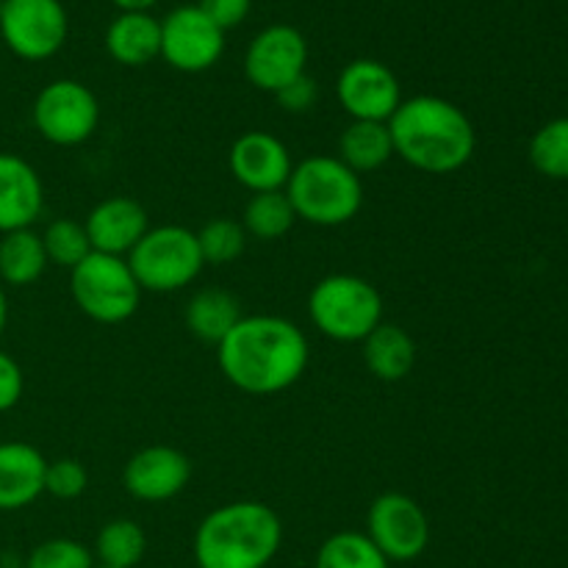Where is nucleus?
<instances>
[{"mask_svg":"<svg viewBox=\"0 0 568 568\" xmlns=\"http://www.w3.org/2000/svg\"><path fill=\"white\" fill-rule=\"evenodd\" d=\"M364 364L377 381L399 383L414 372L416 366V342L403 325L381 322L369 336L361 342Z\"/></svg>","mask_w":568,"mask_h":568,"instance_id":"obj_20","label":"nucleus"},{"mask_svg":"<svg viewBox=\"0 0 568 568\" xmlns=\"http://www.w3.org/2000/svg\"><path fill=\"white\" fill-rule=\"evenodd\" d=\"M94 564L103 568H136L148 555V532L133 519H114L94 538Z\"/></svg>","mask_w":568,"mask_h":568,"instance_id":"obj_24","label":"nucleus"},{"mask_svg":"<svg viewBox=\"0 0 568 568\" xmlns=\"http://www.w3.org/2000/svg\"><path fill=\"white\" fill-rule=\"evenodd\" d=\"M366 536L388 564H410L430 544V519L414 497L386 491L366 510Z\"/></svg>","mask_w":568,"mask_h":568,"instance_id":"obj_9","label":"nucleus"},{"mask_svg":"<svg viewBox=\"0 0 568 568\" xmlns=\"http://www.w3.org/2000/svg\"><path fill=\"white\" fill-rule=\"evenodd\" d=\"M242 303L225 288H200L186 303V331L205 344H220L242 320Z\"/></svg>","mask_w":568,"mask_h":568,"instance_id":"obj_21","label":"nucleus"},{"mask_svg":"<svg viewBox=\"0 0 568 568\" xmlns=\"http://www.w3.org/2000/svg\"><path fill=\"white\" fill-rule=\"evenodd\" d=\"M26 392V375H22V366L11 358L9 353L0 349V414L14 408L22 399Z\"/></svg>","mask_w":568,"mask_h":568,"instance_id":"obj_34","label":"nucleus"},{"mask_svg":"<svg viewBox=\"0 0 568 568\" xmlns=\"http://www.w3.org/2000/svg\"><path fill=\"white\" fill-rule=\"evenodd\" d=\"M311 325L338 344H361L383 322V297L366 277L336 272L308 294Z\"/></svg>","mask_w":568,"mask_h":568,"instance_id":"obj_5","label":"nucleus"},{"mask_svg":"<svg viewBox=\"0 0 568 568\" xmlns=\"http://www.w3.org/2000/svg\"><path fill=\"white\" fill-rule=\"evenodd\" d=\"M386 125L394 155L425 175H453L477 150V133L466 111L438 94L403 100Z\"/></svg>","mask_w":568,"mask_h":568,"instance_id":"obj_2","label":"nucleus"},{"mask_svg":"<svg viewBox=\"0 0 568 568\" xmlns=\"http://www.w3.org/2000/svg\"><path fill=\"white\" fill-rule=\"evenodd\" d=\"M192 480V460L170 444H153L133 455L122 469V486L139 503H170L186 491Z\"/></svg>","mask_w":568,"mask_h":568,"instance_id":"obj_15","label":"nucleus"},{"mask_svg":"<svg viewBox=\"0 0 568 568\" xmlns=\"http://www.w3.org/2000/svg\"><path fill=\"white\" fill-rule=\"evenodd\" d=\"M70 292L78 311L98 325L128 322L142 303V288L128 261L94 250L70 270Z\"/></svg>","mask_w":568,"mask_h":568,"instance_id":"obj_7","label":"nucleus"},{"mask_svg":"<svg viewBox=\"0 0 568 568\" xmlns=\"http://www.w3.org/2000/svg\"><path fill=\"white\" fill-rule=\"evenodd\" d=\"M247 231L233 216H214L197 231L200 255L205 266H227L236 258H242L247 250Z\"/></svg>","mask_w":568,"mask_h":568,"instance_id":"obj_27","label":"nucleus"},{"mask_svg":"<svg viewBox=\"0 0 568 568\" xmlns=\"http://www.w3.org/2000/svg\"><path fill=\"white\" fill-rule=\"evenodd\" d=\"M308 338L286 316H242L216 344V364L239 392L272 397L288 392L308 369Z\"/></svg>","mask_w":568,"mask_h":568,"instance_id":"obj_1","label":"nucleus"},{"mask_svg":"<svg viewBox=\"0 0 568 568\" xmlns=\"http://www.w3.org/2000/svg\"><path fill=\"white\" fill-rule=\"evenodd\" d=\"M120 11H150L159 0H111Z\"/></svg>","mask_w":568,"mask_h":568,"instance_id":"obj_35","label":"nucleus"},{"mask_svg":"<svg viewBox=\"0 0 568 568\" xmlns=\"http://www.w3.org/2000/svg\"><path fill=\"white\" fill-rule=\"evenodd\" d=\"M33 128L55 148H75L89 142L100 125L98 94L81 81L59 78L39 89L33 100Z\"/></svg>","mask_w":568,"mask_h":568,"instance_id":"obj_8","label":"nucleus"},{"mask_svg":"<svg viewBox=\"0 0 568 568\" xmlns=\"http://www.w3.org/2000/svg\"><path fill=\"white\" fill-rule=\"evenodd\" d=\"M272 98L277 100V105H281L286 114H308V111L320 103V83H316L308 72H303V75L294 78L292 83H286V87H283L281 92L272 94Z\"/></svg>","mask_w":568,"mask_h":568,"instance_id":"obj_32","label":"nucleus"},{"mask_svg":"<svg viewBox=\"0 0 568 568\" xmlns=\"http://www.w3.org/2000/svg\"><path fill=\"white\" fill-rule=\"evenodd\" d=\"M225 53V31L200 11L181 6L161 20V59L178 72H205Z\"/></svg>","mask_w":568,"mask_h":568,"instance_id":"obj_11","label":"nucleus"},{"mask_svg":"<svg viewBox=\"0 0 568 568\" xmlns=\"http://www.w3.org/2000/svg\"><path fill=\"white\" fill-rule=\"evenodd\" d=\"M336 98L349 120L388 122L403 103V87L383 61L355 59L338 72Z\"/></svg>","mask_w":568,"mask_h":568,"instance_id":"obj_12","label":"nucleus"},{"mask_svg":"<svg viewBox=\"0 0 568 568\" xmlns=\"http://www.w3.org/2000/svg\"><path fill=\"white\" fill-rule=\"evenodd\" d=\"M142 292L172 294L192 286L205 270L197 233L183 225L150 227L125 255Z\"/></svg>","mask_w":568,"mask_h":568,"instance_id":"obj_6","label":"nucleus"},{"mask_svg":"<svg viewBox=\"0 0 568 568\" xmlns=\"http://www.w3.org/2000/svg\"><path fill=\"white\" fill-rule=\"evenodd\" d=\"M297 214H294L292 200L286 197L283 189L277 192H258L247 200L242 214V225L247 236L258 239V242H275L283 239L294 225H297Z\"/></svg>","mask_w":568,"mask_h":568,"instance_id":"obj_25","label":"nucleus"},{"mask_svg":"<svg viewBox=\"0 0 568 568\" xmlns=\"http://www.w3.org/2000/svg\"><path fill=\"white\" fill-rule=\"evenodd\" d=\"M530 164L552 181H568V116L538 128L530 139Z\"/></svg>","mask_w":568,"mask_h":568,"instance_id":"obj_29","label":"nucleus"},{"mask_svg":"<svg viewBox=\"0 0 568 568\" xmlns=\"http://www.w3.org/2000/svg\"><path fill=\"white\" fill-rule=\"evenodd\" d=\"M39 236H42L48 264L53 266L75 270V266L92 253L87 227H83V222L72 220V216H59V220H53Z\"/></svg>","mask_w":568,"mask_h":568,"instance_id":"obj_28","label":"nucleus"},{"mask_svg":"<svg viewBox=\"0 0 568 568\" xmlns=\"http://www.w3.org/2000/svg\"><path fill=\"white\" fill-rule=\"evenodd\" d=\"M283 547V521L258 499H239L211 510L194 530L197 568H266Z\"/></svg>","mask_w":568,"mask_h":568,"instance_id":"obj_3","label":"nucleus"},{"mask_svg":"<svg viewBox=\"0 0 568 568\" xmlns=\"http://www.w3.org/2000/svg\"><path fill=\"white\" fill-rule=\"evenodd\" d=\"M394 159L392 133L386 122L353 120L338 136V161L349 166L355 175H369Z\"/></svg>","mask_w":568,"mask_h":568,"instance_id":"obj_22","label":"nucleus"},{"mask_svg":"<svg viewBox=\"0 0 568 568\" xmlns=\"http://www.w3.org/2000/svg\"><path fill=\"white\" fill-rule=\"evenodd\" d=\"M227 170L233 181L242 183L247 192H277L286 189L294 161L283 139L270 131H247L233 139L227 150Z\"/></svg>","mask_w":568,"mask_h":568,"instance_id":"obj_14","label":"nucleus"},{"mask_svg":"<svg viewBox=\"0 0 568 568\" xmlns=\"http://www.w3.org/2000/svg\"><path fill=\"white\" fill-rule=\"evenodd\" d=\"M44 209L39 172L17 153H0V233L33 227Z\"/></svg>","mask_w":568,"mask_h":568,"instance_id":"obj_17","label":"nucleus"},{"mask_svg":"<svg viewBox=\"0 0 568 568\" xmlns=\"http://www.w3.org/2000/svg\"><path fill=\"white\" fill-rule=\"evenodd\" d=\"M48 458L28 442L0 444V514L28 508L44 494Z\"/></svg>","mask_w":568,"mask_h":568,"instance_id":"obj_18","label":"nucleus"},{"mask_svg":"<svg viewBox=\"0 0 568 568\" xmlns=\"http://www.w3.org/2000/svg\"><path fill=\"white\" fill-rule=\"evenodd\" d=\"M6 325H9V297H6V286L0 283V336H3Z\"/></svg>","mask_w":568,"mask_h":568,"instance_id":"obj_36","label":"nucleus"},{"mask_svg":"<svg viewBox=\"0 0 568 568\" xmlns=\"http://www.w3.org/2000/svg\"><path fill=\"white\" fill-rule=\"evenodd\" d=\"M92 549L75 538H48L28 555L26 568H94Z\"/></svg>","mask_w":568,"mask_h":568,"instance_id":"obj_30","label":"nucleus"},{"mask_svg":"<svg viewBox=\"0 0 568 568\" xmlns=\"http://www.w3.org/2000/svg\"><path fill=\"white\" fill-rule=\"evenodd\" d=\"M283 192L297 220L316 227H342L364 209V181L338 155H308L294 164Z\"/></svg>","mask_w":568,"mask_h":568,"instance_id":"obj_4","label":"nucleus"},{"mask_svg":"<svg viewBox=\"0 0 568 568\" xmlns=\"http://www.w3.org/2000/svg\"><path fill=\"white\" fill-rule=\"evenodd\" d=\"M197 6L222 31H231V28L242 26L247 20L250 9H253V0H200Z\"/></svg>","mask_w":568,"mask_h":568,"instance_id":"obj_33","label":"nucleus"},{"mask_svg":"<svg viewBox=\"0 0 568 568\" xmlns=\"http://www.w3.org/2000/svg\"><path fill=\"white\" fill-rule=\"evenodd\" d=\"M67 33L70 20L61 0H3L0 37L17 59H53L64 48Z\"/></svg>","mask_w":568,"mask_h":568,"instance_id":"obj_10","label":"nucleus"},{"mask_svg":"<svg viewBox=\"0 0 568 568\" xmlns=\"http://www.w3.org/2000/svg\"><path fill=\"white\" fill-rule=\"evenodd\" d=\"M42 236L33 227L0 233V283L3 286H31L48 270Z\"/></svg>","mask_w":568,"mask_h":568,"instance_id":"obj_23","label":"nucleus"},{"mask_svg":"<svg viewBox=\"0 0 568 568\" xmlns=\"http://www.w3.org/2000/svg\"><path fill=\"white\" fill-rule=\"evenodd\" d=\"M83 227H87L94 253L125 258L136 247L139 239L150 231V216L139 200L116 194V197L100 200L87 214Z\"/></svg>","mask_w":568,"mask_h":568,"instance_id":"obj_16","label":"nucleus"},{"mask_svg":"<svg viewBox=\"0 0 568 568\" xmlns=\"http://www.w3.org/2000/svg\"><path fill=\"white\" fill-rule=\"evenodd\" d=\"M0 14H3V0H0Z\"/></svg>","mask_w":568,"mask_h":568,"instance_id":"obj_37","label":"nucleus"},{"mask_svg":"<svg viewBox=\"0 0 568 568\" xmlns=\"http://www.w3.org/2000/svg\"><path fill=\"white\" fill-rule=\"evenodd\" d=\"M105 50L122 67H144L161 59V20L150 11H120L105 28Z\"/></svg>","mask_w":568,"mask_h":568,"instance_id":"obj_19","label":"nucleus"},{"mask_svg":"<svg viewBox=\"0 0 568 568\" xmlns=\"http://www.w3.org/2000/svg\"><path fill=\"white\" fill-rule=\"evenodd\" d=\"M94 568H103V566H94Z\"/></svg>","mask_w":568,"mask_h":568,"instance_id":"obj_38","label":"nucleus"},{"mask_svg":"<svg viewBox=\"0 0 568 568\" xmlns=\"http://www.w3.org/2000/svg\"><path fill=\"white\" fill-rule=\"evenodd\" d=\"M89 486V471L83 469L81 460L75 458H59L48 460V469H44V494H50L53 499H78L83 497Z\"/></svg>","mask_w":568,"mask_h":568,"instance_id":"obj_31","label":"nucleus"},{"mask_svg":"<svg viewBox=\"0 0 568 568\" xmlns=\"http://www.w3.org/2000/svg\"><path fill=\"white\" fill-rule=\"evenodd\" d=\"M314 568H392L366 532L338 530L316 549Z\"/></svg>","mask_w":568,"mask_h":568,"instance_id":"obj_26","label":"nucleus"},{"mask_svg":"<svg viewBox=\"0 0 568 568\" xmlns=\"http://www.w3.org/2000/svg\"><path fill=\"white\" fill-rule=\"evenodd\" d=\"M305 64H308V42H305L303 31L294 26H283V22L255 33L244 53L247 81L270 94L281 92L286 83L303 75Z\"/></svg>","mask_w":568,"mask_h":568,"instance_id":"obj_13","label":"nucleus"}]
</instances>
